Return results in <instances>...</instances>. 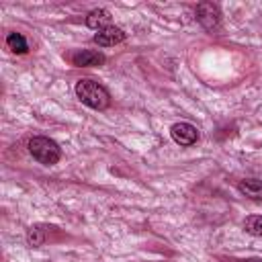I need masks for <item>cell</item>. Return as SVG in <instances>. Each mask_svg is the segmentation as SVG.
<instances>
[{"mask_svg": "<svg viewBox=\"0 0 262 262\" xmlns=\"http://www.w3.org/2000/svg\"><path fill=\"white\" fill-rule=\"evenodd\" d=\"M244 229L250 235H262V215H250V217H246Z\"/></svg>", "mask_w": 262, "mask_h": 262, "instance_id": "cell-11", "label": "cell"}, {"mask_svg": "<svg viewBox=\"0 0 262 262\" xmlns=\"http://www.w3.org/2000/svg\"><path fill=\"white\" fill-rule=\"evenodd\" d=\"M170 135L182 147H188V145L196 143V139H199V131L190 123H174L172 129H170Z\"/></svg>", "mask_w": 262, "mask_h": 262, "instance_id": "cell-4", "label": "cell"}, {"mask_svg": "<svg viewBox=\"0 0 262 262\" xmlns=\"http://www.w3.org/2000/svg\"><path fill=\"white\" fill-rule=\"evenodd\" d=\"M237 190H239L244 196H248V199L262 201V180H258V178H246V180H239Z\"/></svg>", "mask_w": 262, "mask_h": 262, "instance_id": "cell-8", "label": "cell"}, {"mask_svg": "<svg viewBox=\"0 0 262 262\" xmlns=\"http://www.w3.org/2000/svg\"><path fill=\"white\" fill-rule=\"evenodd\" d=\"M72 63L78 68H90V66H102L104 63V55L100 51H92V49H82L78 53L72 55Z\"/></svg>", "mask_w": 262, "mask_h": 262, "instance_id": "cell-6", "label": "cell"}, {"mask_svg": "<svg viewBox=\"0 0 262 262\" xmlns=\"http://www.w3.org/2000/svg\"><path fill=\"white\" fill-rule=\"evenodd\" d=\"M86 25L94 31H102L106 27H111V12L104 10V8H96V10H90L88 16H86Z\"/></svg>", "mask_w": 262, "mask_h": 262, "instance_id": "cell-7", "label": "cell"}, {"mask_svg": "<svg viewBox=\"0 0 262 262\" xmlns=\"http://www.w3.org/2000/svg\"><path fill=\"white\" fill-rule=\"evenodd\" d=\"M125 39V33H123V29H119V27H106V29H102V31H98L94 37H92V41L96 43V45H100V47H113V45H117V43H121Z\"/></svg>", "mask_w": 262, "mask_h": 262, "instance_id": "cell-5", "label": "cell"}, {"mask_svg": "<svg viewBox=\"0 0 262 262\" xmlns=\"http://www.w3.org/2000/svg\"><path fill=\"white\" fill-rule=\"evenodd\" d=\"M76 96H78L86 106H90V108H94V111H104V108H108V104H111V94H108V90H106L102 84H98V82H94V80H88V78L78 80V84H76Z\"/></svg>", "mask_w": 262, "mask_h": 262, "instance_id": "cell-1", "label": "cell"}, {"mask_svg": "<svg viewBox=\"0 0 262 262\" xmlns=\"http://www.w3.org/2000/svg\"><path fill=\"white\" fill-rule=\"evenodd\" d=\"M29 151L31 156L39 162V164H45V166H53L59 162L61 158V151H59V145L49 139V137H43V135H37L29 141Z\"/></svg>", "mask_w": 262, "mask_h": 262, "instance_id": "cell-2", "label": "cell"}, {"mask_svg": "<svg viewBox=\"0 0 262 262\" xmlns=\"http://www.w3.org/2000/svg\"><path fill=\"white\" fill-rule=\"evenodd\" d=\"M196 20L201 23L203 29L213 31L219 25V20H221V12H219V8L213 2H201L196 6Z\"/></svg>", "mask_w": 262, "mask_h": 262, "instance_id": "cell-3", "label": "cell"}, {"mask_svg": "<svg viewBox=\"0 0 262 262\" xmlns=\"http://www.w3.org/2000/svg\"><path fill=\"white\" fill-rule=\"evenodd\" d=\"M45 239H47V227H43V225H35V227H31V229L27 231V242H29V246H33V248L43 246Z\"/></svg>", "mask_w": 262, "mask_h": 262, "instance_id": "cell-10", "label": "cell"}, {"mask_svg": "<svg viewBox=\"0 0 262 262\" xmlns=\"http://www.w3.org/2000/svg\"><path fill=\"white\" fill-rule=\"evenodd\" d=\"M6 47H8L12 53H27V51H29L27 39H25L20 33H10V35L6 37Z\"/></svg>", "mask_w": 262, "mask_h": 262, "instance_id": "cell-9", "label": "cell"}]
</instances>
